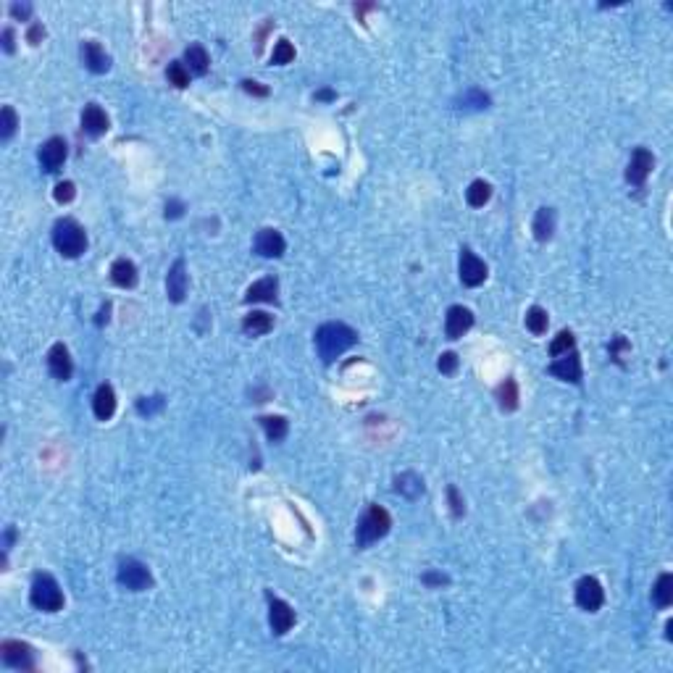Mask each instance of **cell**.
I'll return each instance as SVG.
<instances>
[{"label": "cell", "instance_id": "1", "mask_svg": "<svg viewBox=\"0 0 673 673\" xmlns=\"http://www.w3.org/2000/svg\"><path fill=\"white\" fill-rule=\"evenodd\" d=\"M358 342V332L342 321H329L319 326L316 332V347L326 363H332L334 358H340L345 350H350L352 345Z\"/></svg>", "mask_w": 673, "mask_h": 673}, {"label": "cell", "instance_id": "46", "mask_svg": "<svg viewBox=\"0 0 673 673\" xmlns=\"http://www.w3.org/2000/svg\"><path fill=\"white\" fill-rule=\"evenodd\" d=\"M316 98H319V101H334V92L332 90H321L319 95H316Z\"/></svg>", "mask_w": 673, "mask_h": 673}, {"label": "cell", "instance_id": "13", "mask_svg": "<svg viewBox=\"0 0 673 673\" xmlns=\"http://www.w3.org/2000/svg\"><path fill=\"white\" fill-rule=\"evenodd\" d=\"M473 326V313L468 311V308H463V305H452L450 311H447V319H444V332H447V337L450 340H458V337H463V334L468 332Z\"/></svg>", "mask_w": 673, "mask_h": 673}, {"label": "cell", "instance_id": "7", "mask_svg": "<svg viewBox=\"0 0 673 673\" xmlns=\"http://www.w3.org/2000/svg\"><path fill=\"white\" fill-rule=\"evenodd\" d=\"M605 603V592H603V584L597 582L594 576H584L576 584V605L587 610V613H594L600 610Z\"/></svg>", "mask_w": 673, "mask_h": 673}, {"label": "cell", "instance_id": "17", "mask_svg": "<svg viewBox=\"0 0 673 673\" xmlns=\"http://www.w3.org/2000/svg\"><path fill=\"white\" fill-rule=\"evenodd\" d=\"M166 292H169V300L171 302H181L184 295H187V269H184V261H177L169 269V276H166Z\"/></svg>", "mask_w": 673, "mask_h": 673}, {"label": "cell", "instance_id": "15", "mask_svg": "<svg viewBox=\"0 0 673 673\" xmlns=\"http://www.w3.org/2000/svg\"><path fill=\"white\" fill-rule=\"evenodd\" d=\"M48 368H51L53 379H58V382H66V379H71V371H74V366H71V358H69V350H66V345H53L51 352H48Z\"/></svg>", "mask_w": 673, "mask_h": 673}, {"label": "cell", "instance_id": "32", "mask_svg": "<svg viewBox=\"0 0 673 673\" xmlns=\"http://www.w3.org/2000/svg\"><path fill=\"white\" fill-rule=\"evenodd\" d=\"M487 105H489V98L479 90H468L458 101V108H463V111H479V108H487Z\"/></svg>", "mask_w": 673, "mask_h": 673}, {"label": "cell", "instance_id": "19", "mask_svg": "<svg viewBox=\"0 0 673 673\" xmlns=\"http://www.w3.org/2000/svg\"><path fill=\"white\" fill-rule=\"evenodd\" d=\"M82 129L87 132L90 137H101V134L108 132V116H105V111H103L101 105L90 103V105L82 111Z\"/></svg>", "mask_w": 673, "mask_h": 673}, {"label": "cell", "instance_id": "22", "mask_svg": "<svg viewBox=\"0 0 673 673\" xmlns=\"http://www.w3.org/2000/svg\"><path fill=\"white\" fill-rule=\"evenodd\" d=\"M271 329H274V319L263 311H252L242 319V332L250 334V337H261V334L271 332Z\"/></svg>", "mask_w": 673, "mask_h": 673}, {"label": "cell", "instance_id": "27", "mask_svg": "<svg viewBox=\"0 0 673 673\" xmlns=\"http://www.w3.org/2000/svg\"><path fill=\"white\" fill-rule=\"evenodd\" d=\"M653 600L658 608H668L673 603V576L671 573H660V579L655 582Z\"/></svg>", "mask_w": 673, "mask_h": 673}, {"label": "cell", "instance_id": "3", "mask_svg": "<svg viewBox=\"0 0 673 673\" xmlns=\"http://www.w3.org/2000/svg\"><path fill=\"white\" fill-rule=\"evenodd\" d=\"M30 603L42 613H58L63 608V592L51 573H37L30 589Z\"/></svg>", "mask_w": 673, "mask_h": 673}, {"label": "cell", "instance_id": "41", "mask_svg": "<svg viewBox=\"0 0 673 673\" xmlns=\"http://www.w3.org/2000/svg\"><path fill=\"white\" fill-rule=\"evenodd\" d=\"M11 13H13L16 19H30L32 6L30 3H13V6H11Z\"/></svg>", "mask_w": 673, "mask_h": 673}, {"label": "cell", "instance_id": "33", "mask_svg": "<svg viewBox=\"0 0 673 673\" xmlns=\"http://www.w3.org/2000/svg\"><path fill=\"white\" fill-rule=\"evenodd\" d=\"M166 77H169V82L174 84V87H187V84H190V71H187V66H184V63H179V60L169 63Z\"/></svg>", "mask_w": 673, "mask_h": 673}, {"label": "cell", "instance_id": "21", "mask_svg": "<svg viewBox=\"0 0 673 673\" xmlns=\"http://www.w3.org/2000/svg\"><path fill=\"white\" fill-rule=\"evenodd\" d=\"M111 281L116 284V287H121V290H132V287L137 284V266H134L132 261H127V258L113 261Z\"/></svg>", "mask_w": 673, "mask_h": 673}, {"label": "cell", "instance_id": "11", "mask_svg": "<svg viewBox=\"0 0 673 673\" xmlns=\"http://www.w3.org/2000/svg\"><path fill=\"white\" fill-rule=\"evenodd\" d=\"M550 373L558 376L560 382L579 384L582 382V358H579L573 350L565 352V355H560V358H555V363L550 366Z\"/></svg>", "mask_w": 673, "mask_h": 673}, {"label": "cell", "instance_id": "14", "mask_svg": "<svg viewBox=\"0 0 673 673\" xmlns=\"http://www.w3.org/2000/svg\"><path fill=\"white\" fill-rule=\"evenodd\" d=\"M284 248H287V242L276 229H261L255 237V252L263 258H281Z\"/></svg>", "mask_w": 673, "mask_h": 673}, {"label": "cell", "instance_id": "39", "mask_svg": "<svg viewBox=\"0 0 673 673\" xmlns=\"http://www.w3.org/2000/svg\"><path fill=\"white\" fill-rule=\"evenodd\" d=\"M447 497H450L452 515H455V518H461L463 513H466V505H463V500H461V494H458V489H455V487H450V489H447Z\"/></svg>", "mask_w": 673, "mask_h": 673}, {"label": "cell", "instance_id": "34", "mask_svg": "<svg viewBox=\"0 0 673 673\" xmlns=\"http://www.w3.org/2000/svg\"><path fill=\"white\" fill-rule=\"evenodd\" d=\"M573 345H576V340H573L571 332H560L558 337L553 340V345H550V352H553L555 358H560V355H565V352L573 350Z\"/></svg>", "mask_w": 673, "mask_h": 673}, {"label": "cell", "instance_id": "20", "mask_svg": "<svg viewBox=\"0 0 673 673\" xmlns=\"http://www.w3.org/2000/svg\"><path fill=\"white\" fill-rule=\"evenodd\" d=\"M276 292H279V281L276 276H266V279L255 281L248 287L245 300L248 302H276Z\"/></svg>", "mask_w": 673, "mask_h": 673}, {"label": "cell", "instance_id": "28", "mask_svg": "<svg viewBox=\"0 0 673 673\" xmlns=\"http://www.w3.org/2000/svg\"><path fill=\"white\" fill-rule=\"evenodd\" d=\"M497 400H500V408L503 411H515L518 408V387L513 379H505L500 387H497Z\"/></svg>", "mask_w": 673, "mask_h": 673}, {"label": "cell", "instance_id": "8", "mask_svg": "<svg viewBox=\"0 0 673 673\" xmlns=\"http://www.w3.org/2000/svg\"><path fill=\"white\" fill-rule=\"evenodd\" d=\"M458 274H461V281L466 287H479V284H484V279H487V263H484L476 252L463 248Z\"/></svg>", "mask_w": 673, "mask_h": 673}, {"label": "cell", "instance_id": "40", "mask_svg": "<svg viewBox=\"0 0 673 673\" xmlns=\"http://www.w3.org/2000/svg\"><path fill=\"white\" fill-rule=\"evenodd\" d=\"M184 213V203L181 200H169L166 203V219H179Z\"/></svg>", "mask_w": 673, "mask_h": 673}, {"label": "cell", "instance_id": "10", "mask_svg": "<svg viewBox=\"0 0 673 673\" xmlns=\"http://www.w3.org/2000/svg\"><path fill=\"white\" fill-rule=\"evenodd\" d=\"M269 623H271V632L279 634V636L295 626V610L284 600L271 597V594H269Z\"/></svg>", "mask_w": 673, "mask_h": 673}, {"label": "cell", "instance_id": "47", "mask_svg": "<svg viewBox=\"0 0 673 673\" xmlns=\"http://www.w3.org/2000/svg\"><path fill=\"white\" fill-rule=\"evenodd\" d=\"M108 311H111V305H105L101 311V316H98V323H103V321H108Z\"/></svg>", "mask_w": 673, "mask_h": 673}, {"label": "cell", "instance_id": "29", "mask_svg": "<svg viewBox=\"0 0 673 673\" xmlns=\"http://www.w3.org/2000/svg\"><path fill=\"white\" fill-rule=\"evenodd\" d=\"M261 423H263V429H266V437H269L271 442H281V440L287 437V421H284L281 416H263Z\"/></svg>", "mask_w": 673, "mask_h": 673}, {"label": "cell", "instance_id": "2", "mask_svg": "<svg viewBox=\"0 0 673 673\" xmlns=\"http://www.w3.org/2000/svg\"><path fill=\"white\" fill-rule=\"evenodd\" d=\"M53 245L63 258H79L87 250V234L74 219H60L53 226Z\"/></svg>", "mask_w": 673, "mask_h": 673}, {"label": "cell", "instance_id": "25", "mask_svg": "<svg viewBox=\"0 0 673 673\" xmlns=\"http://www.w3.org/2000/svg\"><path fill=\"white\" fill-rule=\"evenodd\" d=\"M555 231V211L553 208H539L534 216V237L539 242H547Z\"/></svg>", "mask_w": 673, "mask_h": 673}, {"label": "cell", "instance_id": "45", "mask_svg": "<svg viewBox=\"0 0 673 673\" xmlns=\"http://www.w3.org/2000/svg\"><path fill=\"white\" fill-rule=\"evenodd\" d=\"M3 51L13 53V32L11 30H3Z\"/></svg>", "mask_w": 673, "mask_h": 673}, {"label": "cell", "instance_id": "12", "mask_svg": "<svg viewBox=\"0 0 673 673\" xmlns=\"http://www.w3.org/2000/svg\"><path fill=\"white\" fill-rule=\"evenodd\" d=\"M40 163L45 171H58L60 166H63V161H66V142L60 140V137H51L48 142H42L40 145Z\"/></svg>", "mask_w": 673, "mask_h": 673}, {"label": "cell", "instance_id": "44", "mask_svg": "<svg viewBox=\"0 0 673 673\" xmlns=\"http://www.w3.org/2000/svg\"><path fill=\"white\" fill-rule=\"evenodd\" d=\"M423 582H426V584H440V587H442V584H447L450 579H447L444 573H426V576H423Z\"/></svg>", "mask_w": 673, "mask_h": 673}, {"label": "cell", "instance_id": "38", "mask_svg": "<svg viewBox=\"0 0 673 673\" xmlns=\"http://www.w3.org/2000/svg\"><path fill=\"white\" fill-rule=\"evenodd\" d=\"M437 366H440L442 373H455V368H458V355H455V352H442Z\"/></svg>", "mask_w": 673, "mask_h": 673}, {"label": "cell", "instance_id": "5", "mask_svg": "<svg viewBox=\"0 0 673 673\" xmlns=\"http://www.w3.org/2000/svg\"><path fill=\"white\" fill-rule=\"evenodd\" d=\"M121 587H127L129 592H145L153 587V576L150 568L145 563L134 560V558H127V560L119 563V573H116Z\"/></svg>", "mask_w": 673, "mask_h": 673}, {"label": "cell", "instance_id": "37", "mask_svg": "<svg viewBox=\"0 0 673 673\" xmlns=\"http://www.w3.org/2000/svg\"><path fill=\"white\" fill-rule=\"evenodd\" d=\"M53 195H56V200L58 203H71L74 200V195H77V187H74V181H58Z\"/></svg>", "mask_w": 673, "mask_h": 673}, {"label": "cell", "instance_id": "24", "mask_svg": "<svg viewBox=\"0 0 673 673\" xmlns=\"http://www.w3.org/2000/svg\"><path fill=\"white\" fill-rule=\"evenodd\" d=\"M208 63H211V58H208V53H205V48L203 45H190L187 51H184V66H187V71L190 74H205L208 71Z\"/></svg>", "mask_w": 673, "mask_h": 673}, {"label": "cell", "instance_id": "9", "mask_svg": "<svg viewBox=\"0 0 673 673\" xmlns=\"http://www.w3.org/2000/svg\"><path fill=\"white\" fill-rule=\"evenodd\" d=\"M653 166H655L653 153L647 150V148H636V150L632 153L629 166H626V181L634 184V187H642L644 181H647V177H650Z\"/></svg>", "mask_w": 673, "mask_h": 673}, {"label": "cell", "instance_id": "43", "mask_svg": "<svg viewBox=\"0 0 673 673\" xmlns=\"http://www.w3.org/2000/svg\"><path fill=\"white\" fill-rule=\"evenodd\" d=\"M42 37H45V30H42L40 24H32V27H30V34H27V40H30L32 45H40Z\"/></svg>", "mask_w": 673, "mask_h": 673}, {"label": "cell", "instance_id": "6", "mask_svg": "<svg viewBox=\"0 0 673 673\" xmlns=\"http://www.w3.org/2000/svg\"><path fill=\"white\" fill-rule=\"evenodd\" d=\"M0 658L8 668L16 671H32L34 668V653H32L30 644L16 642V639H6L0 644Z\"/></svg>", "mask_w": 673, "mask_h": 673}, {"label": "cell", "instance_id": "26", "mask_svg": "<svg viewBox=\"0 0 673 673\" xmlns=\"http://www.w3.org/2000/svg\"><path fill=\"white\" fill-rule=\"evenodd\" d=\"M489 198H492V184L484 179H476L471 181V187L466 190V200H468V205H473V208H482V205H487L489 203Z\"/></svg>", "mask_w": 673, "mask_h": 673}, {"label": "cell", "instance_id": "23", "mask_svg": "<svg viewBox=\"0 0 673 673\" xmlns=\"http://www.w3.org/2000/svg\"><path fill=\"white\" fill-rule=\"evenodd\" d=\"M395 489H397V494H402V497L416 500V497H421L423 494V479L418 476V473L405 471L395 479Z\"/></svg>", "mask_w": 673, "mask_h": 673}, {"label": "cell", "instance_id": "35", "mask_svg": "<svg viewBox=\"0 0 673 673\" xmlns=\"http://www.w3.org/2000/svg\"><path fill=\"white\" fill-rule=\"evenodd\" d=\"M271 60L276 63V66H284V63H292L295 60V48H292L287 40H279L276 42V48H274V56Z\"/></svg>", "mask_w": 673, "mask_h": 673}, {"label": "cell", "instance_id": "16", "mask_svg": "<svg viewBox=\"0 0 673 673\" xmlns=\"http://www.w3.org/2000/svg\"><path fill=\"white\" fill-rule=\"evenodd\" d=\"M82 60L92 74H105L111 69V56L98 42H82Z\"/></svg>", "mask_w": 673, "mask_h": 673}, {"label": "cell", "instance_id": "18", "mask_svg": "<svg viewBox=\"0 0 673 673\" xmlns=\"http://www.w3.org/2000/svg\"><path fill=\"white\" fill-rule=\"evenodd\" d=\"M92 413L98 421H108L113 413H116V392H113L111 384H101L98 392L92 397Z\"/></svg>", "mask_w": 673, "mask_h": 673}, {"label": "cell", "instance_id": "4", "mask_svg": "<svg viewBox=\"0 0 673 673\" xmlns=\"http://www.w3.org/2000/svg\"><path fill=\"white\" fill-rule=\"evenodd\" d=\"M390 526H392L390 513L384 511V508H379V505H371L368 511L363 513L361 521H358V544H361V547H368V544L379 542L382 537H387Z\"/></svg>", "mask_w": 673, "mask_h": 673}, {"label": "cell", "instance_id": "31", "mask_svg": "<svg viewBox=\"0 0 673 673\" xmlns=\"http://www.w3.org/2000/svg\"><path fill=\"white\" fill-rule=\"evenodd\" d=\"M16 127H19V119H16L13 108H11V105H6V108L0 111V140L8 142L11 137H13Z\"/></svg>", "mask_w": 673, "mask_h": 673}, {"label": "cell", "instance_id": "36", "mask_svg": "<svg viewBox=\"0 0 673 673\" xmlns=\"http://www.w3.org/2000/svg\"><path fill=\"white\" fill-rule=\"evenodd\" d=\"M163 408V397H140L137 400V411L142 413V416H153L155 411H161Z\"/></svg>", "mask_w": 673, "mask_h": 673}, {"label": "cell", "instance_id": "42", "mask_svg": "<svg viewBox=\"0 0 673 673\" xmlns=\"http://www.w3.org/2000/svg\"><path fill=\"white\" fill-rule=\"evenodd\" d=\"M242 90H245V92H252V95H261V98H263V95H269V90H266V87H261L258 82H250V79L242 82Z\"/></svg>", "mask_w": 673, "mask_h": 673}, {"label": "cell", "instance_id": "30", "mask_svg": "<svg viewBox=\"0 0 673 673\" xmlns=\"http://www.w3.org/2000/svg\"><path fill=\"white\" fill-rule=\"evenodd\" d=\"M547 323H550V319H547V311H544V308L534 305V308L526 311V329L532 334H544L547 332Z\"/></svg>", "mask_w": 673, "mask_h": 673}]
</instances>
